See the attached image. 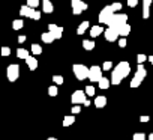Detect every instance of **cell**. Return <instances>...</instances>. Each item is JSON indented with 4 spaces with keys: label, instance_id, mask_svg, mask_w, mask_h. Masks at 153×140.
Listing matches in <instances>:
<instances>
[{
    "label": "cell",
    "instance_id": "9",
    "mask_svg": "<svg viewBox=\"0 0 153 140\" xmlns=\"http://www.w3.org/2000/svg\"><path fill=\"white\" fill-rule=\"evenodd\" d=\"M90 82H99L102 79V68L93 65L92 68H89V77H87Z\"/></svg>",
    "mask_w": 153,
    "mask_h": 140
},
{
    "label": "cell",
    "instance_id": "35",
    "mask_svg": "<svg viewBox=\"0 0 153 140\" xmlns=\"http://www.w3.org/2000/svg\"><path fill=\"white\" fill-rule=\"evenodd\" d=\"M111 9H113L114 12H119V11L122 9V3H120V2H116V3H113V5H111Z\"/></svg>",
    "mask_w": 153,
    "mask_h": 140
},
{
    "label": "cell",
    "instance_id": "21",
    "mask_svg": "<svg viewBox=\"0 0 153 140\" xmlns=\"http://www.w3.org/2000/svg\"><path fill=\"white\" fill-rule=\"evenodd\" d=\"M110 85H111V82H110L108 79H105V77H102V79L98 82V86H99V89H102V91L108 89V88H110Z\"/></svg>",
    "mask_w": 153,
    "mask_h": 140
},
{
    "label": "cell",
    "instance_id": "17",
    "mask_svg": "<svg viewBox=\"0 0 153 140\" xmlns=\"http://www.w3.org/2000/svg\"><path fill=\"white\" fill-rule=\"evenodd\" d=\"M129 33H131V26H129L128 23H125V24H122V26L119 27V35H120V36H125V38H126Z\"/></svg>",
    "mask_w": 153,
    "mask_h": 140
},
{
    "label": "cell",
    "instance_id": "40",
    "mask_svg": "<svg viewBox=\"0 0 153 140\" xmlns=\"http://www.w3.org/2000/svg\"><path fill=\"white\" fill-rule=\"evenodd\" d=\"M18 42H20V44L26 42V36H23V35H21V36H18Z\"/></svg>",
    "mask_w": 153,
    "mask_h": 140
},
{
    "label": "cell",
    "instance_id": "41",
    "mask_svg": "<svg viewBox=\"0 0 153 140\" xmlns=\"http://www.w3.org/2000/svg\"><path fill=\"white\" fill-rule=\"evenodd\" d=\"M147 60H149V62L153 65V54H152V56H149V57H147Z\"/></svg>",
    "mask_w": 153,
    "mask_h": 140
},
{
    "label": "cell",
    "instance_id": "12",
    "mask_svg": "<svg viewBox=\"0 0 153 140\" xmlns=\"http://www.w3.org/2000/svg\"><path fill=\"white\" fill-rule=\"evenodd\" d=\"M48 30L53 33V36H54L56 39H60L62 35H63V27H60V26H57V24H50V26H48Z\"/></svg>",
    "mask_w": 153,
    "mask_h": 140
},
{
    "label": "cell",
    "instance_id": "30",
    "mask_svg": "<svg viewBox=\"0 0 153 140\" xmlns=\"http://www.w3.org/2000/svg\"><path fill=\"white\" fill-rule=\"evenodd\" d=\"M53 82H54V85H63V77L62 76H53Z\"/></svg>",
    "mask_w": 153,
    "mask_h": 140
},
{
    "label": "cell",
    "instance_id": "19",
    "mask_svg": "<svg viewBox=\"0 0 153 140\" xmlns=\"http://www.w3.org/2000/svg\"><path fill=\"white\" fill-rule=\"evenodd\" d=\"M41 39H42L45 44H51L53 41H56V38L53 36V33H51L50 30H48V32H45V33H42V35H41Z\"/></svg>",
    "mask_w": 153,
    "mask_h": 140
},
{
    "label": "cell",
    "instance_id": "10",
    "mask_svg": "<svg viewBox=\"0 0 153 140\" xmlns=\"http://www.w3.org/2000/svg\"><path fill=\"white\" fill-rule=\"evenodd\" d=\"M104 35H105V39L108 41V42H114V41H117L119 39V29L117 27H111V26H108V29H105L104 30Z\"/></svg>",
    "mask_w": 153,
    "mask_h": 140
},
{
    "label": "cell",
    "instance_id": "37",
    "mask_svg": "<svg viewBox=\"0 0 153 140\" xmlns=\"http://www.w3.org/2000/svg\"><path fill=\"white\" fill-rule=\"evenodd\" d=\"M126 44H128V42H126V38H125V36H122V38H120V41H119V47H120V48H125V47H126Z\"/></svg>",
    "mask_w": 153,
    "mask_h": 140
},
{
    "label": "cell",
    "instance_id": "2",
    "mask_svg": "<svg viewBox=\"0 0 153 140\" xmlns=\"http://www.w3.org/2000/svg\"><path fill=\"white\" fill-rule=\"evenodd\" d=\"M146 76H147V71H146V68L143 66V63H138V68H137V73H135V76H134V79L131 80V88H138L143 82H144V79H146Z\"/></svg>",
    "mask_w": 153,
    "mask_h": 140
},
{
    "label": "cell",
    "instance_id": "8",
    "mask_svg": "<svg viewBox=\"0 0 153 140\" xmlns=\"http://www.w3.org/2000/svg\"><path fill=\"white\" fill-rule=\"evenodd\" d=\"M113 14H114V11L111 9V5H108V6H105L101 12H99V23L101 24H107L108 21H110V18L113 17Z\"/></svg>",
    "mask_w": 153,
    "mask_h": 140
},
{
    "label": "cell",
    "instance_id": "42",
    "mask_svg": "<svg viewBox=\"0 0 153 140\" xmlns=\"http://www.w3.org/2000/svg\"><path fill=\"white\" fill-rule=\"evenodd\" d=\"M147 140H153V133H150V134L147 136Z\"/></svg>",
    "mask_w": 153,
    "mask_h": 140
},
{
    "label": "cell",
    "instance_id": "3",
    "mask_svg": "<svg viewBox=\"0 0 153 140\" xmlns=\"http://www.w3.org/2000/svg\"><path fill=\"white\" fill-rule=\"evenodd\" d=\"M72 71L75 74V77L78 80H86L89 77V68L86 65H81V63H75L72 66Z\"/></svg>",
    "mask_w": 153,
    "mask_h": 140
},
{
    "label": "cell",
    "instance_id": "22",
    "mask_svg": "<svg viewBox=\"0 0 153 140\" xmlns=\"http://www.w3.org/2000/svg\"><path fill=\"white\" fill-rule=\"evenodd\" d=\"M83 47H84V50H93L95 48V42L93 41H90V39H84L83 41Z\"/></svg>",
    "mask_w": 153,
    "mask_h": 140
},
{
    "label": "cell",
    "instance_id": "36",
    "mask_svg": "<svg viewBox=\"0 0 153 140\" xmlns=\"http://www.w3.org/2000/svg\"><path fill=\"white\" fill-rule=\"evenodd\" d=\"M71 110H72V115H78V113L81 112V107H80L78 104H75V106H72Z\"/></svg>",
    "mask_w": 153,
    "mask_h": 140
},
{
    "label": "cell",
    "instance_id": "25",
    "mask_svg": "<svg viewBox=\"0 0 153 140\" xmlns=\"http://www.w3.org/2000/svg\"><path fill=\"white\" fill-rule=\"evenodd\" d=\"M30 50H32V53H33L35 56H38V54H41V53H42V47H41L39 44H32Z\"/></svg>",
    "mask_w": 153,
    "mask_h": 140
},
{
    "label": "cell",
    "instance_id": "24",
    "mask_svg": "<svg viewBox=\"0 0 153 140\" xmlns=\"http://www.w3.org/2000/svg\"><path fill=\"white\" fill-rule=\"evenodd\" d=\"M23 26H24L23 20H14L12 21V29L14 30H20V29H23Z\"/></svg>",
    "mask_w": 153,
    "mask_h": 140
},
{
    "label": "cell",
    "instance_id": "16",
    "mask_svg": "<svg viewBox=\"0 0 153 140\" xmlns=\"http://www.w3.org/2000/svg\"><path fill=\"white\" fill-rule=\"evenodd\" d=\"M101 33H104V27H102V26H92V27H90V36H92V38H96V36H99Z\"/></svg>",
    "mask_w": 153,
    "mask_h": 140
},
{
    "label": "cell",
    "instance_id": "7",
    "mask_svg": "<svg viewBox=\"0 0 153 140\" xmlns=\"http://www.w3.org/2000/svg\"><path fill=\"white\" fill-rule=\"evenodd\" d=\"M71 8L74 15H80L81 12H84L87 9V3H84L83 0H72L71 2Z\"/></svg>",
    "mask_w": 153,
    "mask_h": 140
},
{
    "label": "cell",
    "instance_id": "28",
    "mask_svg": "<svg viewBox=\"0 0 153 140\" xmlns=\"http://www.w3.org/2000/svg\"><path fill=\"white\" fill-rule=\"evenodd\" d=\"M146 139H147V137H146L144 133H135L134 137H132V140H146Z\"/></svg>",
    "mask_w": 153,
    "mask_h": 140
},
{
    "label": "cell",
    "instance_id": "31",
    "mask_svg": "<svg viewBox=\"0 0 153 140\" xmlns=\"http://www.w3.org/2000/svg\"><path fill=\"white\" fill-rule=\"evenodd\" d=\"M48 95H50V97H56V95H57V85L48 88Z\"/></svg>",
    "mask_w": 153,
    "mask_h": 140
},
{
    "label": "cell",
    "instance_id": "4",
    "mask_svg": "<svg viewBox=\"0 0 153 140\" xmlns=\"http://www.w3.org/2000/svg\"><path fill=\"white\" fill-rule=\"evenodd\" d=\"M20 15L21 17H27V18H32V20H41V12L36 11L35 8H30V6H21L20 9Z\"/></svg>",
    "mask_w": 153,
    "mask_h": 140
},
{
    "label": "cell",
    "instance_id": "33",
    "mask_svg": "<svg viewBox=\"0 0 153 140\" xmlns=\"http://www.w3.org/2000/svg\"><path fill=\"white\" fill-rule=\"evenodd\" d=\"M0 54H2L3 57L9 56V54H11V48H9V47H2V50H0Z\"/></svg>",
    "mask_w": 153,
    "mask_h": 140
},
{
    "label": "cell",
    "instance_id": "5",
    "mask_svg": "<svg viewBox=\"0 0 153 140\" xmlns=\"http://www.w3.org/2000/svg\"><path fill=\"white\" fill-rule=\"evenodd\" d=\"M128 23V15L126 14H113V17L110 18V21L107 23V26H111V27H120L122 24Z\"/></svg>",
    "mask_w": 153,
    "mask_h": 140
},
{
    "label": "cell",
    "instance_id": "18",
    "mask_svg": "<svg viewBox=\"0 0 153 140\" xmlns=\"http://www.w3.org/2000/svg\"><path fill=\"white\" fill-rule=\"evenodd\" d=\"M95 106H96L98 109H104V107L107 106V98H105L104 95L96 97V98H95Z\"/></svg>",
    "mask_w": 153,
    "mask_h": 140
},
{
    "label": "cell",
    "instance_id": "44",
    "mask_svg": "<svg viewBox=\"0 0 153 140\" xmlns=\"http://www.w3.org/2000/svg\"><path fill=\"white\" fill-rule=\"evenodd\" d=\"M47 140H57V139H56V137H48Z\"/></svg>",
    "mask_w": 153,
    "mask_h": 140
},
{
    "label": "cell",
    "instance_id": "13",
    "mask_svg": "<svg viewBox=\"0 0 153 140\" xmlns=\"http://www.w3.org/2000/svg\"><path fill=\"white\" fill-rule=\"evenodd\" d=\"M153 0H143V18L147 20L150 17V6Z\"/></svg>",
    "mask_w": 153,
    "mask_h": 140
},
{
    "label": "cell",
    "instance_id": "15",
    "mask_svg": "<svg viewBox=\"0 0 153 140\" xmlns=\"http://www.w3.org/2000/svg\"><path fill=\"white\" fill-rule=\"evenodd\" d=\"M42 9H44L45 14H51L54 11V6H53V3L50 2V0H42Z\"/></svg>",
    "mask_w": 153,
    "mask_h": 140
},
{
    "label": "cell",
    "instance_id": "23",
    "mask_svg": "<svg viewBox=\"0 0 153 140\" xmlns=\"http://www.w3.org/2000/svg\"><path fill=\"white\" fill-rule=\"evenodd\" d=\"M27 56H30V54H29V51L26 48H18L17 50V57L18 59H26Z\"/></svg>",
    "mask_w": 153,
    "mask_h": 140
},
{
    "label": "cell",
    "instance_id": "20",
    "mask_svg": "<svg viewBox=\"0 0 153 140\" xmlns=\"http://www.w3.org/2000/svg\"><path fill=\"white\" fill-rule=\"evenodd\" d=\"M89 27H90V23H89V21H83V23L78 26V29H76V35H84V32H86Z\"/></svg>",
    "mask_w": 153,
    "mask_h": 140
},
{
    "label": "cell",
    "instance_id": "26",
    "mask_svg": "<svg viewBox=\"0 0 153 140\" xmlns=\"http://www.w3.org/2000/svg\"><path fill=\"white\" fill-rule=\"evenodd\" d=\"M74 122H75V118H74V116H65V119H63V127H71Z\"/></svg>",
    "mask_w": 153,
    "mask_h": 140
},
{
    "label": "cell",
    "instance_id": "29",
    "mask_svg": "<svg viewBox=\"0 0 153 140\" xmlns=\"http://www.w3.org/2000/svg\"><path fill=\"white\" fill-rule=\"evenodd\" d=\"M39 3H41L39 0H27V6H30V8H35V9L39 6Z\"/></svg>",
    "mask_w": 153,
    "mask_h": 140
},
{
    "label": "cell",
    "instance_id": "38",
    "mask_svg": "<svg viewBox=\"0 0 153 140\" xmlns=\"http://www.w3.org/2000/svg\"><path fill=\"white\" fill-rule=\"evenodd\" d=\"M126 2H128V6L129 8H135L138 5V0H126Z\"/></svg>",
    "mask_w": 153,
    "mask_h": 140
},
{
    "label": "cell",
    "instance_id": "1",
    "mask_svg": "<svg viewBox=\"0 0 153 140\" xmlns=\"http://www.w3.org/2000/svg\"><path fill=\"white\" fill-rule=\"evenodd\" d=\"M131 73V65L128 62H120L116 65V68L113 69V73H111V85H120Z\"/></svg>",
    "mask_w": 153,
    "mask_h": 140
},
{
    "label": "cell",
    "instance_id": "6",
    "mask_svg": "<svg viewBox=\"0 0 153 140\" xmlns=\"http://www.w3.org/2000/svg\"><path fill=\"white\" fill-rule=\"evenodd\" d=\"M6 76H8V80H9V82H12V83L17 82L18 77H20V66H18L17 63L9 65L8 69H6Z\"/></svg>",
    "mask_w": 153,
    "mask_h": 140
},
{
    "label": "cell",
    "instance_id": "39",
    "mask_svg": "<svg viewBox=\"0 0 153 140\" xmlns=\"http://www.w3.org/2000/svg\"><path fill=\"white\" fill-rule=\"evenodd\" d=\"M140 121H141V122H149V121H150V118H149V116H141V118H140Z\"/></svg>",
    "mask_w": 153,
    "mask_h": 140
},
{
    "label": "cell",
    "instance_id": "27",
    "mask_svg": "<svg viewBox=\"0 0 153 140\" xmlns=\"http://www.w3.org/2000/svg\"><path fill=\"white\" fill-rule=\"evenodd\" d=\"M84 92H86L87 97H95V92H96V91H95L93 86H87V88L84 89Z\"/></svg>",
    "mask_w": 153,
    "mask_h": 140
},
{
    "label": "cell",
    "instance_id": "14",
    "mask_svg": "<svg viewBox=\"0 0 153 140\" xmlns=\"http://www.w3.org/2000/svg\"><path fill=\"white\" fill-rule=\"evenodd\" d=\"M24 60H26V63H27V66H29L30 71H35V69L38 68V60H36L35 56H27Z\"/></svg>",
    "mask_w": 153,
    "mask_h": 140
},
{
    "label": "cell",
    "instance_id": "43",
    "mask_svg": "<svg viewBox=\"0 0 153 140\" xmlns=\"http://www.w3.org/2000/svg\"><path fill=\"white\" fill-rule=\"evenodd\" d=\"M84 106H86V107H87V106H90V101H89V100H86V101H84Z\"/></svg>",
    "mask_w": 153,
    "mask_h": 140
},
{
    "label": "cell",
    "instance_id": "34",
    "mask_svg": "<svg viewBox=\"0 0 153 140\" xmlns=\"http://www.w3.org/2000/svg\"><path fill=\"white\" fill-rule=\"evenodd\" d=\"M146 60H147V56H146V54H143V53L137 54V62H138V63H144Z\"/></svg>",
    "mask_w": 153,
    "mask_h": 140
},
{
    "label": "cell",
    "instance_id": "11",
    "mask_svg": "<svg viewBox=\"0 0 153 140\" xmlns=\"http://www.w3.org/2000/svg\"><path fill=\"white\" fill-rule=\"evenodd\" d=\"M87 100V95L84 91H75L71 97V103L72 104H84V101Z\"/></svg>",
    "mask_w": 153,
    "mask_h": 140
},
{
    "label": "cell",
    "instance_id": "32",
    "mask_svg": "<svg viewBox=\"0 0 153 140\" xmlns=\"http://www.w3.org/2000/svg\"><path fill=\"white\" fill-rule=\"evenodd\" d=\"M108 69H113V62H110V60L104 62V65H102V71H108Z\"/></svg>",
    "mask_w": 153,
    "mask_h": 140
}]
</instances>
